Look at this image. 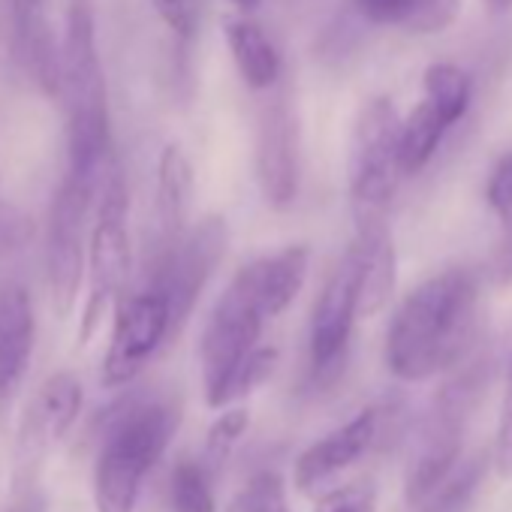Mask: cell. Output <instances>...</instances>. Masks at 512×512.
<instances>
[{"label":"cell","mask_w":512,"mask_h":512,"mask_svg":"<svg viewBox=\"0 0 512 512\" xmlns=\"http://www.w3.org/2000/svg\"><path fill=\"white\" fill-rule=\"evenodd\" d=\"M479 275L446 269L422 281L395 311L386 332V368L407 383H422L458 365L473 344Z\"/></svg>","instance_id":"cell-1"},{"label":"cell","mask_w":512,"mask_h":512,"mask_svg":"<svg viewBox=\"0 0 512 512\" xmlns=\"http://www.w3.org/2000/svg\"><path fill=\"white\" fill-rule=\"evenodd\" d=\"M61 46L58 97L67 106V175L103 181L115 151L94 0H70L67 4V28Z\"/></svg>","instance_id":"cell-2"},{"label":"cell","mask_w":512,"mask_h":512,"mask_svg":"<svg viewBox=\"0 0 512 512\" xmlns=\"http://www.w3.org/2000/svg\"><path fill=\"white\" fill-rule=\"evenodd\" d=\"M178 428V410L157 398L127 401L109 419L94 461L97 512H136L145 476L163 458Z\"/></svg>","instance_id":"cell-3"},{"label":"cell","mask_w":512,"mask_h":512,"mask_svg":"<svg viewBox=\"0 0 512 512\" xmlns=\"http://www.w3.org/2000/svg\"><path fill=\"white\" fill-rule=\"evenodd\" d=\"M401 127L392 100L374 97L362 106L353 139H350V211L356 232L389 226L386 214L395 199V190L404 178L401 166Z\"/></svg>","instance_id":"cell-4"},{"label":"cell","mask_w":512,"mask_h":512,"mask_svg":"<svg viewBox=\"0 0 512 512\" xmlns=\"http://www.w3.org/2000/svg\"><path fill=\"white\" fill-rule=\"evenodd\" d=\"M127 178L118 163L106 169L94 220H91V241H88V302L82 308L79 320V347H85L94 332L100 329L103 317L118 308L124 299V287L130 281L133 269V250H130V232H127Z\"/></svg>","instance_id":"cell-5"},{"label":"cell","mask_w":512,"mask_h":512,"mask_svg":"<svg viewBox=\"0 0 512 512\" xmlns=\"http://www.w3.org/2000/svg\"><path fill=\"white\" fill-rule=\"evenodd\" d=\"M266 323L269 317L263 311L260 293H256L253 269L244 266L220 293L202 329L199 365H202V389H205L208 407L214 410L223 407L229 380L256 350H260V335Z\"/></svg>","instance_id":"cell-6"},{"label":"cell","mask_w":512,"mask_h":512,"mask_svg":"<svg viewBox=\"0 0 512 512\" xmlns=\"http://www.w3.org/2000/svg\"><path fill=\"white\" fill-rule=\"evenodd\" d=\"M100 187L103 181L64 175L49 208L46 275H49V293H52V305L58 317H70L85 284L88 241H91L88 217L97 208Z\"/></svg>","instance_id":"cell-7"},{"label":"cell","mask_w":512,"mask_h":512,"mask_svg":"<svg viewBox=\"0 0 512 512\" xmlns=\"http://www.w3.org/2000/svg\"><path fill=\"white\" fill-rule=\"evenodd\" d=\"M229 229L223 217H205L196 226H190L178 241L157 244V256L148 272L151 290H157L169 308H172V326L175 332L190 317L199 293L211 281L214 269L220 266L226 253Z\"/></svg>","instance_id":"cell-8"},{"label":"cell","mask_w":512,"mask_h":512,"mask_svg":"<svg viewBox=\"0 0 512 512\" xmlns=\"http://www.w3.org/2000/svg\"><path fill=\"white\" fill-rule=\"evenodd\" d=\"M479 392V383L473 374L449 383L428 419L422 422L416 434V446L407 467V500L425 503L461 464V434H464V416L473 407Z\"/></svg>","instance_id":"cell-9"},{"label":"cell","mask_w":512,"mask_h":512,"mask_svg":"<svg viewBox=\"0 0 512 512\" xmlns=\"http://www.w3.org/2000/svg\"><path fill=\"white\" fill-rule=\"evenodd\" d=\"M473 97L470 76L455 64H431L422 76V100L401 127L404 175L422 172L437 154L446 133L464 118Z\"/></svg>","instance_id":"cell-10"},{"label":"cell","mask_w":512,"mask_h":512,"mask_svg":"<svg viewBox=\"0 0 512 512\" xmlns=\"http://www.w3.org/2000/svg\"><path fill=\"white\" fill-rule=\"evenodd\" d=\"M359 299H362V253L353 241L344 250L338 266L332 269L311 317L308 353H311L314 377L323 383L335 380L344 368L350 335L359 320Z\"/></svg>","instance_id":"cell-11"},{"label":"cell","mask_w":512,"mask_h":512,"mask_svg":"<svg viewBox=\"0 0 512 512\" xmlns=\"http://www.w3.org/2000/svg\"><path fill=\"white\" fill-rule=\"evenodd\" d=\"M169 335H175L169 302L151 287L127 293L115 308V326L100 371L103 386L118 389L136 380Z\"/></svg>","instance_id":"cell-12"},{"label":"cell","mask_w":512,"mask_h":512,"mask_svg":"<svg viewBox=\"0 0 512 512\" xmlns=\"http://www.w3.org/2000/svg\"><path fill=\"white\" fill-rule=\"evenodd\" d=\"M256 181L272 208H287L299 193V124L284 97L272 100L256 127Z\"/></svg>","instance_id":"cell-13"},{"label":"cell","mask_w":512,"mask_h":512,"mask_svg":"<svg viewBox=\"0 0 512 512\" xmlns=\"http://www.w3.org/2000/svg\"><path fill=\"white\" fill-rule=\"evenodd\" d=\"M10 37L19 67L49 97L61 94V40L52 25V0H7Z\"/></svg>","instance_id":"cell-14"},{"label":"cell","mask_w":512,"mask_h":512,"mask_svg":"<svg viewBox=\"0 0 512 512\" xmlns=\"http://www.w3.org/2000/svg\"><path fill=\"white\" fill-rule=\"evenodd\" d=\"M37 341L34 305L25 287H0V425L7 422L25 377L31 371Z\"/></svg>","instance_id":"cell-15"},{"label":"cell","mask_w":512,"mask_h":512,"mask_svg":"<svg viewBox=\"0 0 512 512\" xmlns=\"http://www.w3.org/2000/svg\"><path fill=\"white\" fill-rule=\"evenodd\" d=\"M380 419L383 416L377 407L359 410L350 422H344L323 440L311 443L293 467L296 488L314 491V488L326 485L329 479H335L338 473H344L347 467H353L362 455H368L371 446L377 443Z\"/></svg>","instance_id":"cell-16"},{"label":"cell","mask_w":512,"mask_h":512,"mask_svg":"<svg viewBox=\"0 0 512 512\" xmlns=\"http://www.w3.org/2000/svg\"><path fill=\"white\" fill-rule=\"evenodd\" d=\"M82 401H85V392H82L79 377H73L70 371L52 374L40 386L31 404L28 428H25L28 443H34L37 449H49L58 440H64L82 413Z\"/></svg>","instance_id":"cell-17"},{"label":"cell","mask_w":512,"mask_h":512,"mask_svg":"<svg viewBox=\"0 0 512 512\" xmlns=\"http://www.w3.org/2000/svg\"><path fill=\"white\" fill-rule=\"evenodd\" d=\"M193 166L181 145H166L157 160V223L160 244L178 241L190 229Z\"/></svg>","instance_id":"cell-18"},{"label":"cell","mask_w":512,"mask_h":512,"mask_svg":"<svg viewBox=\"0 0 512 512\" xmlns=\"http://www.w3.org/2000/svg\"><path fill=\"white\" fill-rule=\"evenodd\" d=\"M256 278V293H260L263 311L269 320H278L302 293L311 269V250L305 244H290L272 256L250 263Z\"/></svg>","instance_id":"cell-19"},{"label":"cell","mask_w":512,"mask_h":512,"mask_svg":"<svg viewBox=\"0 0 512 512\" xmlns=\"http://www.w3.org/2000/svg\"><path fill=\"white\" fill-rule=\"evenodd\" d=\"M356 247L362 253V299H359V317L371 320L377 317L392 293L398 278V260H395V244L389 226L356 232Z\"/></svg>","instance_id":"cell-20"},{"label":"cell","mask_w":512,"mask_h":512,"mask_svg":"<svg viewBox=\"0 0 512 512\" xmlns=\"http://www.w3.org/2000/svg\"><path fill=\"white\" fill-rule=\"evenodd\" d=\"M229 55L238 67V76L253 88V91H269L281 79V55L269 34L250 22V19H232L223 28Z\"/></svg>","instance_id":"cell-21"},{"label":"cell","mask_w":512,"mask_h":512,"mask_svg":"<svg viewBox=\"0 0 512 512\" xmlns=\"http://www.w3.org/2000/svg\"><path fill=\"white\" fill-rule=\"evenodd\" d=\"M461 0H356V10L380 28L440 34L458 19Z\"/></svg>","instance_id":"cell-22"},{"label":"cell","mask_w":512,"mask_h":512,"mask_svg":"<svg viewBox=\"0 0 512 512\" xmlns=\"http://www.w3.org/2000/svg\"><path fill=\"white\" fill-rule=\"evenodd\" d=\"M169 497L172 512H217L214 491H211V473L202 467V461H178L169 479Z\"/></svg>","instance_id":"cell-23"},{"label":"cell","mask_w":512,"mask_h":512,"mask_svg":"<svg viewBox=\"0 0 512 512\" xmlns=\"http://www.w3.org/2000/svg\"><path fill=\"white\" fill-rule=\"evenodd\" d=\"M482 455H473L470 461L458 464L452 470V476L422 503V512H467L473 503V494L482 482Z\"/></svg>","instance_id":"cell-24"},{"label":"cell","mask_w":512,"mask_h":512,"mask_svg":"<svg viewBox=\"0 0 512 512\" xmlns=\"http://www.w3.org/2000/svg\"><path fill=\"white\" fill-rule=\"evenodd\" d=\"M250 425V413L244 407H229L226 413H220L214 419V425L208 428V437H205V455H202V467L211 473V479L226 467L232 449L238 446V440L244 437Z\"/></svg>","instance_id":"cell-25"},{"label":"cell","mask_w":512,"mask_h":512,"mask_svg":"<svg viewBox=\"0 0 512 512\" xmlns=\"http://www.w3.org/2000/svg\"><path fill=\"white\" fill-rule=\"evenodd\" d=\"M226 512H293L287 503V485L275 470L250 476L244 491L232 500Z\"/></svg>","instance_id":"cell-26"},{"label":"cell","mask_w":512,"mask_h":512,"mask_svg":"<svg viewBox=\"0 0 512 512\" xmlns=\"http://www.w3.org/2000/svg\"><path fill=\"white\" fill-rule=\"evenodd\" d=\"M275 365H278V350H275V347H260V350H256V353L235 371V377L229 380L226 395H223V407H229L232 401L250 395L256 386H263V383L272 377Z\"/></svg>","instance_id":"cell-27"},{"label":"cell","mask_w":512,"mask_h":512,"mask_svg":"<svg viewBox=\"0 0 512 512\" xmlns=\"http://www.w3.org/2000/svg\"><path fill=\"white\" fill-rule=\"evenodd\" d=\"M374 509H377V485L371 479H359L323 494L314 512H374Z\"/></svg>","instance_id":"cell-28"},{"label":"cell","mask_w":512,"mask_h":512,"mask_svg":"<svg viewBox=\"0 0 512 512\" xmlns=\"http://www.w3.org/2000/svg\"><path fill=\"white\" fill-rule=\"evenodd\" d=\"M491 461H494L500 479H512V356H509V365H506V386H503Z\"/></svg>","instance_id":"cell-29"},{"label":"cell","mask_w":512,"mask_h":512,"mask_svg":"<svg viewBox=\"0 0 512 512\" xmlns=\"http://www.w3.org/2000/svg\"><path fill=\"white\" fill-rule=\"evenodd\" d=\"M485 199H488L491 211L500 217V223L509 226L512 223V151L494 163L488 184H485Z\"/></svg>","instance_id":"cell-30"},{"label":"cell","mask_w":512,"mask_h":512,"mask_svg":"<svg viewBox=\"0 0 512 512\" xmlns=\"http://www.w3.org/2000/svg\"><path fill=\"white\" fill-rule=\"evenodd\" d=\"M151 7L157 10V16L178 34V37H190L193 34V7L190 0H151Z\"/></svg>","instance_id":"cell-31"},{"label":"cell","mask_w":512,"mask_h":512,"mask_svg":"<svg viewBox=\"0 0 512 512\" xmlns=\"http://www.w3.org/2000/svg\"><path fill=\"white\" fill-rule=\"evenodd\" d=\"M28 232H31L28 220L16 208L0 202V253L22 247L28 241Z\"/></svg>","instance_id":"cell-32"},{"label":"cell","mask_w":512,"mask_h":512,"mask_svg":"<svg viewBox=\"0 0 512 512\" xmlns=\"http://www.w3.org/2000/svg\"><path fill=\"white\" fill-rule=\"evenodd\" d=\"M485 7H488L494 16H500V13H509V10H512V0H485Z\"/></svg>","instance_id":"cell-33"},{"label":"cell","mask_w":512,"mask_h":512,"mask_svg":"<svg viewBox=\"0 0 512 512\" xmlns=\"http://www.w3.org/2000/svg\"><path fill=\"white\" fill-rule=\"evenodd\" d=\"M229 4L247 13V10H256V7H260V4H263V0H229Z\"/></svg>","instance_id":"cell-34"}]
</instances>
